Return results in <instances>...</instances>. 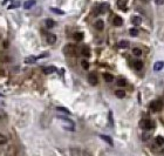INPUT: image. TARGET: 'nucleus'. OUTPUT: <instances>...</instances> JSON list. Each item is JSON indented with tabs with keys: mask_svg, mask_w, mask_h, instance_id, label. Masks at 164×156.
Listing matches in <instances>:
<instances>
[{
	"mask_svg": "<svg viewBox=\"0 0 164 156\" xmlns=\"http://www.w3.org/2000/svg\"><path fill=\"white\" fill-rule=\"evenodd\" d=\"M113 22H114L115 26H121L123 24V20L121 17H118V15H116V17L114 18V20H113Z\"/></svg>",
	"mask_w": 164,
	"mask_h": 156,
	"instance_id": "14",
	"label": "nucleus"
},
{
	"mask_svg": "<svg viewBox=\"0 0 164 156\" xmlns=\"http://www.w3.org/2000/svg\"><path fill=\"white\" fill-rule=\"evenodd\" d=\"M15 7H18V4H11V5L8 6V9H12V8H15Z\"/></svg>",
	"mask_w": 164,
	"mask_h": 156,
	"instance_id": "35",
	"label": "nucleus"
},
{
	"mask_svg": "<svg viewBox=\"0 0 164 156\" xmlns=\"http://www.w3.org/2000/svg\"><path fill=\"white\" fill-rule=\"evenodd\" d=\"M47 42L49 45H53L56 42V36L54 35V34H48L47 35Z\"/></svg>",
	"mask_w": 164,
	"mask_h": 156,
	"instance_id": "10",
	"label": "nucleus"
},
{
	"mask_svg": "<svg viewBox=\"0 0 164 156\" xmlns=\"http://www.w3.org/2000/svg\"><path fill=\"white\" fill-rule=\"evenodd\" d=\"M7 1H8V0H4V1H3V5H5V4L7 3Z\"/></svg>",
	"mask_w": 164,
	"mask_h": 156,
	"instance_id": "37",
	"label": "nucleus"
},
{
	"mask_svg": "<svg viewBox=\"0 0 164 156\" xmlns=\"http://www.w3.org/2000/svg\"><path fill=\"white\" fill-rule=\"evenodd\" d=\"M46 56H48V54L46 53V54H41V55H39L38 56V59H41V58H46Z\"/></svg>",
	"mask_w": 164,
	"mask_h": 156,
	"instance_id": "36",
	"label": "nucleus"
},
{
	"mask_svg": "<svg viewBox=\"0 0 164 156\" xmlns=\"http://www.w3.org/2000/svg\"><path fill=\"white\" fill-rule=\"evenodd\" d=\"M50 11L53 12V13L61 14V15H63V14H64V11H62V9H59V8H50Z\"/></svg>",
	"mask_w": 164,
	"mask_h": 156,
	"instance_id": "30",
	"label": "nucleus"
},
{
	"mask_svg": "<svg viewBox=\"0 0 164 156\" xmlns=\"http://www.w3.org/2000/svg\"><path fill=\"white\" fill-rule=\"evenodd\" d=\"M117 86H120V87L127 86V81H125L124 79H120V80H117Z\"/></svg>",
	"mask_w": 164,
	"mask_h": 156,
	"instance_id": "26",
	"label": "nucleus"
},
{
	"mask_svg": "<svg viewBox=\"0 0 164 156\" xmlns=\"http://www.w3.org/2000/svg\"><path fill=\"white\" fill-rule=\"evenodd\" d=\"M150 108L152 109L154 111H159L163 109V102L161 100H155L150 103Z\"/></svg>",
	"mask_w": 164,
	"mask_h": 156,
	"instance_id": "2",
	"label": "nucleus"
},
{
	"mask_svg": "<svg viewBox=\"0 0 164 156\" xmlns=\"http://www.w3.org/2000/svg\"><path fill=\"white\" fill-rule=\"evenodd\" d=\"M108 8H109V5H108V4H101V5L97 7V13H99V14L106 13Z\"/></svg>",
	"mask_w": 164,
	"mask_h": 156,
	"instance_id": "6",
	"label": "nucleus"
},
{
	"mask_svg": "<svg viewBox=\"0 0 164 156\" xmlns=\"http://www.w3.org/2000/svg\"><path fill=\"white\" fill-rule=\"evenodd\" d=\"M155 3H156V5L161 6V5H164V0H155Z\"/></svg>",
	"mask_w": 164,
	"mask_h": 156,
	"instance_id": "34",
	"label": "nucleus"
},
{
	"mask_svg": "<svg viewBox=\"0 0 164 156\" xmlns=\"http://www.w3.org/2000/svg\"><path fill=\"white\" fill-rule=\"evenodd\" d=\"M103 79L107 81V82H111V81H114V76L109 74V73H104L103 74Z\"/></svg>",
	"mask_w": 164,
	"mask_h": 156,
	"instance_id": "17",
	"label": "nucleus"
},
{
	"mask_svg": "<svg viewBox=\"0 0 164 156\" xmlns=\"http://www.w3.org/2000/svg\"><path fill=\"white\" fill-rule=\"evenodd\" d=\"M45 24H46V26H47L48 28H52L55 26V21L52 19H46V21H45Z\"/></svg>",
	"mask_w": 164,
	"mask_h": 156,
	"instance_id": "20",
	"label": "nucleus"
},
{
	"mask_svg": "<svg viewBox=\"0 0 164 156\" xmlns=\"http://www.w3.org/2000/svg\"><path fill=\"white\" fill-rule=\"evenodd\" d=\"M129 33H130L131 36H136L137 34H138V31H137L136 28H130V29H129Z\"/></svg>",
	"mask_w": 164,
	"mask_h": 156,
	"instance_id": "31",
	"label": "nucleus"
},
{
	"mask_svg": "<svg viewBox=\"0 0 164 156\" xmlns=\"http://www.w3.org/2000/svg\"><path fill=\"white\" fill-rule=\"evenodd\" d=\"M81 53H82V55H84V56H89L90 55V49H89V47L84 46V47H82V49H81Z\"/></svg>",
	"mask_w": 164,
	"mask_h": 156,
	"instance_id": "19",
	"label": "nucleus"
},
{
	"mask_svg": "<svg viewBox=\"0 0 164 156\" xmlns=\"http://www.w3.org/2000/svg\"><path fill=\"white\" fill-rule=\"evenodd\" d=\"M135 68H136L137 70L142 69V68H143V62L139 61V60H138V61H136V62H135Z\"/></svg>",
	"mask_w": 164,
	"mask_h": 156,
	"instance_id": "25",
	"label": "nucleus"
},
{
	"mask_svg": "<svg viewBox=\"0 0 164 156\" xmlns=\"http://www.w3.org/2000/svg\"><path fill=\"white\" fill-rule=\"evenodd\" d=\"M163 68H164V61H157L154 65V70H155V72H159V70H162Z\"/></svg>",
	"mask_w": 164,
	"mask_h": 156,
	"instance_id": "7",
	"label": "nucleus"
},
{
	"mask_svg": "<svg viewBox=\"0 0 164 156\" xmlns=\"http://www.w3.org/2000/svg\"><path fill=\"white\" fill-rule=\"evenodd\" d=\"M36 59L38 58H35V56H28V58L25 59V62L26 64H34L36 61Z\"/></svg>",
	"mask_w": 164,
	"mask_h": 156,
	"instance_id": "21",
	"label": "nucleus"
},
{
	"mask_svg": "<svg viewBox=\"0 0 164 156\" xmlns=\"http://www.w3.org/2000/svg\"><path fill=\"white\" fill-rule=\"evenodd\" d=\"M56 109H58V111H61V113H64V114H68V115L70 114V111L67 108H64V107H58Z\"/></svg>",
	"mask_w": 164,
	"mask_h": 156,
	"instance_id": "24",
	"label": "nucleus"
},
{
	"mask_svg": "<svg viewBox=\"0 0 164 156\" xmlns=\"http://www.w3.org/2000/svg\"><path fill=\"white\" fill-rule=\"evenodd\" d=\"M63 52L67 54V55H75L76 53V47L74 45H67L66 47H64Z\"/></svg>",
	"mask_w": 164,
	"mask_h": 156,
	"instance_id": "4",
	"label": "nucleus"
},
{
	"mask_svg": "<svg viewBox=\"0 0 164 156\" xmlns=\"http://www.w3.org/2000/svg\"><path fill=\"white\" fill-rule=\"evenodd\" d=\"M127 3H128V0H117V6H118L121 9L125 11V7H124V6L127 5Z\"/></svg>",
	"mask_w": 164,
	"mask_h": 156,
	"instance_id": "15",
	"label": "nucleus"
},
{
	"mask_svg": "<svg viewBox=\"0 0 164 156\" xmlns=\"http://www.w3.org/2000/svg\"><path fill=\"white\" fill-rule=\"evenodd\" d=\"M115 95H116L117 98L123 99L125 96V92L124 90H116V92H115Z\"/></svg>",
	"mask_w": 164,
	"mask_h": 156,
	"instance_id": "23",
	"label": "nucleus"
},
{
	"mask_svg": "<svg viewBox=\"0 0 164 156\" xmlns=\"http://www.w3.org/2000/svg\"><path fill=\"white\" fill-rule=\"evenodd\" d=\"M35 4H36L35 0H27V1L24 4V8H25V9H29V8H32Z\"/></svg>",
	"mask_w": 164,
	"mask_h": 156,
	"instance_id": "8",
	"label": "nucleus"
},
{
	"mask_svg": "<svg viewBox=\"0 0 164 156\" xmlns=\"http://www.w3.org/2000/svg\"><path fill=\"white\" fill-rule=\"evenodd\" d=\"M100 137L103 140V141H106V142L108 143L109 145H114V142H113V140H111L109 136H107V135H100Z\"/></svg>",
	"mask_w": 164,
	"mask_h": 156,
	"instance_id": "13",
	"label": "nucleus"
},
{
	"mask_svg": "<svg viewBox=\"0 0 164 156\" xmlns=\"http://www.w3.org/2000/svg\"><path fill=\"white\" fill-rule=\"evenodd\" d=\"M109 121H110V124L114 126V120H113V113L109 111Z\"/></svg>",
	"mask_w": 164,
	"mask_h": 156,
	"instance_id": "33",
	"label": "nucleus"
},
{
	"mask_svg": "<svg viewBox=\"0 0 164 156\" xmlns=\"http://www.w3.org/2000/svg\"><path fill=\"white\" fill-rule=\"evenodd\" d=\"M155 141L158 145H164V137L163 136H157L155 139Z\"/></svg>",
	"mask_w": 164,
	"mask_h": 156,
	"instance_id": "22",
	"label": "nucleus"
},
{
	"mask_svg": "<svg viewBox=\"0 0 164 156\" xmlns=\"http://www.w3.org/2000/svg\"><path fill=\"white\" fill-rule=\"evenodd\" d=\"M6 117H7V115H6V113L3 110V109H0V120H3V119H4V120H5Z\"/></svg>",
	"mask_w": 164,
	"mask_h": 156,
	"instance_id": "32",
	"label": "nucleus"
},
{
	"mask_svg": "<svg viewBox=\"0 0 164 156\" xmlns=\"http://www.w3.org/2000/svg\"><path fill=\"white\" fill-rule=\"evenodd\" d=\"M133 53H134V55L141 56V55H142V50L139 49V48H134V49H133Z\"/></svg>",
	"mask_w": 164,
	"mask_h": 156,
	"instance_id": "28",
	"label": "nucleus"
},
{
	"mask_svg": "<svg viewBox=\"0 0 164 156\" xmlns=\"http://www.w3.org/2000/svg\"><path fill=\"white\" fill-rule=\"evenodd\" d=\"M128 46H129V42L125 41V40H122V41H120L117 44V47L118 48H128Z\"/></svg>",
	"mask_w": 164,
	"mask_h": 156,
	"instance_id": "18",
	"label": "nucleus"
},
{
	"mask_svg": "<svg viewBox=\"0 0 164 156\" xmlns=\"http://www.w3.org/2000/svg\"><path fill=\"white\" fill-rule=\"evenodd\" d=\"M7 142V139H6L5 135H3V134H0V145L5 144V143Z\"/></svg>",
	"mask_w": 164,
	"mask_h": 156,
	"instance_id": "29",
	"label": "nucleus"
},
{
	"mask_svg": "<svg viewBox=\"0 0 164 156\" xmlns=\"http://www.w3.org/2000/svg\"><path fill=\"white\" fill-rule=\"evenodd\" d=\"M95 28L99 29V31H102L103 28H104V22L102 20H97V21L95 22Z\"/></svg>",
	"mask_w": 164,
	"mask_h": 156,
	"instance_id": "12",
	"label": "nucleus"
},
{
	"mask_svg": "<svg viewBox=\"0 0 164 156\" xmlns=\"http://www.w3.org/2000/svg\"><path fill=\"white\" fill-rule=\"evenodd\" d=\"M141 127H142V129H144V130H150V129H152L154 127H155V123L151 122L150 120H143L142 122H141Z\"/></svg>",
	"mask_w": 164,
	"mask_h": 156,
	"instance_id": "3",
	"label": "nucleus"
},
{
	"mask_svg": "<svg viewBox=\"0 0 164 156\" xmlns=\"http://www.w3.org/2000/svg\"><path fill=\"white\" fill-rule=\"evenodd\" d=\"M88 81H89V84L93 85V86L97 85V76H96V74H95V73H89Z\"/></svg>",
	"mask_w": 164,
	"mask_h": 156,
	"instance_id": "5",
	"label": "nucleus"
},
{
	"mask_svg": "<svg viewBox=\"0 0 164 156\" xmlns=\"http://www.w3.org/2000/svg\"><path fill=\"white\" fill-rule=\"evenodd\" d=\"M131 22H133V25H141L142 24V19H141V17H137V15H135V17L131 18Z\"/></svg>",
	"mask_w": 164,
	"mask_h": 156,
	"instance_id": "11",
	"label": "nucleus"
},
{
	"mask_svg": "<svg viewBox=\"0 0 164 156\" xmlns=\"http://www.w3.org/2000/svg\"><path fill=\"white\" fill-rule=\"evenodd\" d=\"M42 70H43L45 74H52V73L56 72V68L53 66H50V67H43L42 68Z\"/></svg>",
	"mask_w": 164,
	"mask_h": 156,
	"instance_id": "9",
	"label": "nucleus"
},
{
	"mask_svg": "<svg viewBox=\"0 0 164 156\" xmlns=\"http://www.w3.org/2000/svg\"><path fill=\"white\" fill-rule=\"evenodd\" d=\"M74 39H75L76 41H82V40H83V33H81V32L74 33Z\"/></svg>",
	"mask_w": 164,
	"mask_h": 156,
	"instance_id": "16",
	"label": "nucleus"
},
{
	"mask_svg": "<svg viewBox=\"0 0 164 156\" xmlns=\"http://www.w3.org/2000/svg\"><path fill=\"white\" fill-rule=\"evenodd\" d=\"M60 120L64 123V128H66L67 130H72V131L75 130V124H74V122H73L72 120H69V119H66V117H63V116L60 117Z\"/></svg>",
	"mask_w": 164,
	"mask_h": 156,
	"instance_id": "1",
	"label": "nucleus"
},
{
	"mask_svg": "<svg viewBox=\"0 0 164 156\" xmlns=\"http://www.w3.org/2000/svg\"><path fill=\"white\" fill-rule=\"evenodd\" d=\"M81 66H82L83 69H88L89 68V62L87 61V60H82V61H81Z\"/></svg>",
	"mask_w": 164,
	"mask_h": 156,
	"instance_id": "27",
	"label": "nucleus"
}]
</instances>
